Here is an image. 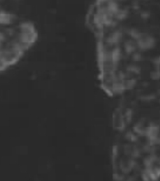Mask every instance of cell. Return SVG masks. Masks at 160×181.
I'll return each mask as SVG.
<instances>
[{"label":"cell","instance_id":"6da1fadb","mask_svg":"<svg viewBox=\"0 0 160 181\" xmlns=\"http://www.w3.org/2000/svg\"><path fill=\"white\" fill-rule=\"evenodd\" d=\"M38 38L32 20L0 7V72L17 63Z\"/></svg>","mask_w":160,"mask_h":181}]
</instances>
